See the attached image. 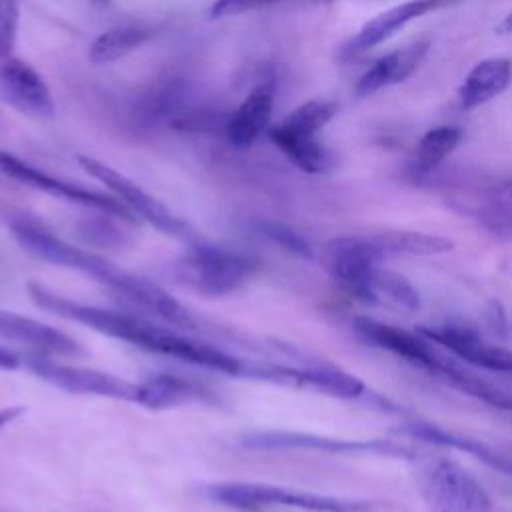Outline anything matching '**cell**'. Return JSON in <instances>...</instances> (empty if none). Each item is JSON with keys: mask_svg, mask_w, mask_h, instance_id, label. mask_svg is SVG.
Wrapping results in <instances>:
<instances>
[{"mask_svg": "<svg viewBox=\"0 0 512 512\" xmlns=\"http://www.w3.org/2000/svg\"><path fill=\"white\" fill-rule=\"evenodd\" d=\"M28 296L32 302L60 318L84 324L104 336L128 342L140 350L176 358L194 366H202L214 372L228 376H242L244 360L236 358L208 342L190 338L172 328L160 326L140 314L106 310L100 306L82 304L70 298H64L40 282H28Z\"/></svg>", "mask_w": 512, "mask_h": 512, "instance_id": "cell-1", "label": "cell"}, {"mask_svg": "<svg viewBox=\"0 0 512 512\" xmlns=\"http://www.w3.org/2000/svg\"><path fill=\"white\" fill-rule=\"evenodd\" d=\"M10 230L16 242L32 256L92 276L96 282H100L104 288H108L114 296H118L132 308L148 312L154 318L182 330H192L196 326L190 312L166 290H162L154 282L122 270L104 256L94 254L86 248L72 246L70 242L24 218L12 220Z\"/></svg>", "mask_w": 512, "mask_h": 512, "instance_id": "cell-2", "label": "cell"}, {"mask_svg": "<svg viewBox=\"0 0 512 512\" xmlns=\"http://www.w3.org/2000/svg\"><path fill=\"white\" fill-rule=\"evenodd\" d=\"M174 278L192 292L218 298L240 290L256 272V260L204 242L190 244L172 266Z\"/></svg>", "mask_w": 512, "mask_h": 512, "instance_id": "cell-3", "label": "cell"}, {"mask_svg": "<svg viewBox=\"0 0 512 512\" xmlns=\"http://www.w3.org/2000/svg\"><path fill=\"white\" fill-rule=\"evenodd\" d=\"M78 164L88 176L102 182L110 192H114V196L132 214H138L140 218H144L148 224H152L162 234L184 240L188 244L202 242V238L184 220H180L176 214H172L160 200L150 196L144 188H140L128 176L120 174L118 170H114L108 164H104L96 158H90V156H78Z\"/></svg>", "mask_w": 512, "mask_h": 512, "instance_id": "cell-4", "label": "cell"}, {"mask_svg": "<svg viewBox=\"0 0 512 512\" xmlns=\"http://www.w3.org/2000/svg\"><path fill=\"white\" fill-rule=\"evenodd\" d=\"M418 482L430 512H492L484 488L452 460H430L422 468Z\"/></svg>", "mask_w": 512, "mask_h": 512, "instance_id": "cell-5", "label": "cell"}, {"mask_svg": "<svg viewBox=\"0 0 512 512\" xmlns=\"http://www.w3.org/2000/svg\"><path fill=\"white\" fill-rule=\"evenodd\" d=\"M204 494L228 508L236 510H254L264 506H290V508H302V510H314V512H348L354 510L352 504L288 490L282 486L272 484H258V482H222L212 484L204 488Z\"/></svg>", "mask_w": 512, "mask_h": 512, "instance_id": "cell-6", "label": "cell"}, {"mask_svg": "<svg viewBox=\"0 0 512 512\" xmlns=\"http://www.w3.org/2000/svg\"><path fill=\"white\" fill-rule=\"evenodd\" d=\"M0 174L14 180V182H20V184H26L30 188L42 190L50 196H56L60 200L110 214V216H114L118 220H124V222H134V214L116 196H108V194H102V192H96V190H88V188H82L78 184H72V182L60 180L56 176H50V174L42 172L40 168H34L32 164L24 162L22 158H18V156H14L6 150H0Z\"/></svg>", "mask_w": 512, "mask_h": 512, "instance_id": "cell-7", "label": "cell"}, {"mask_svg": "<svg viewBox=\"0 0 512 512\" xmlns=\"http://www.w3.org/2000/svg\"><path fill=\"white\" fill-rule=\"evenodd\" d=\"M384 258L382 248L372 236H338L322 250V266L326 272L362 300Z\"/></svg>", "mask_w": 512, "mask_h": 512, "instance_id": "cell-8", "label": "cell"}, {"mask_svg": "<svg viewBox=\"0 0 512 512\" xmlns=\"http://www.w3.org/2000/svg\"><path fill=\"white\" fill-rule=\"evenodd\" d=\"M30 368L44 382L70 394H86L126 402L138 400V384L110 372L74 364H58L48 360H34Z\"/></svg>", "mask_w": 512, "mask_h": 512, "instance_id": "cell-9", "label": "cell"}, {"mask_svg": "<svg viewBox=\"0 0 512 512\" xmlns=\"http://www.w3.org/2000/svg\"><path fill=\"white\" fill-rule=\"evenodd\" d=\"M242 378L266 380L290 388H306L338 398H354L364 390V384L340 370L326 368H294L282 364H264L254 360H244Z\"/></svg>", "mask_w": 512, "mask_h": 512, "instance_id": "cell-10", "label": "cell"}, {"mask_svg": "<svg viewBox=\"0 0 512 512\" xmlns=\"http://www.w3.org/2000/svg\"><path fill=\"white\" fill-rule=\"evenodd\" d=\"M0 100L32 118H52L56 112L42 76L28 62L14 56L0 62Z\"/></svg>", "mask_w": 512, "mask_h": 512, "instance_id": "cell-11", "label": "cell"}, {"mask_svg": "<svg viewBox=\"0 0 512 512\" xmlns=\"http://www.w3.org/2000/svg\"><path fill=\"white\" fill-rule=\"evenodd\" d=\"M354 330L370 344L380 346L392 354H396L398 358L424 368L428 372H434L440 362L446 358L442 352L436 350L434 342L430 338H426L424 334L410 332L392 324H384V322H376L372 318H356L354 320Z\"/></svg>", "mask_w": 512, "mask_h": 512, "instance_id": "cell-12", "label": "cell"}, {"mask_svg": "<svg viewBox=\"0 0 512 512\" xmlns=\"http://www.w3.org/2000/svg\"><path fill=\"white\" fill-rule=\"evenodd\" d=\"M456 2L458 0H406L402 4H396V6L376 14L368 22H364L360 26V30L346 42L344 52L346 54L366 52V50L386 42L390 36L400 32L410 22H414L430 12L448 8Z\"/></svg>", "mask_w": 512, "mask_h": 512, "instance_id": "cell-13", "label": "cell"}, {"mask_svg": "<svg viewBox=\"0 0 512 512\" xmlns=\"http://www.w3.org/2000/svg\"><path fill=\"white\" fill-rule=\"evenodd\" d=\"M418 332L430 338L432 342L444 346L448 352H452L454 356L468 364L480 366L490 372H512V350L492 344L472 330L442 326L432 330L418 328Z\"/></svg>", "mask_w": 512, "mask_h": 512, "instance_id": "cell-14", "label": "cell"}, {"mask_svg": "<svg viewBox=\"0 0 512 512\" xmlns=\"http://www.w3.org/2000/svg\"><path fill=\"white\" fill-rule=\"evenodd\" d=\"M0 340L28 346L52 356L76 358L84 354L80 344L58 328L6 310H0Z\"/></svg>", "mask_w": 512, "mask_h": 512, "instance_id": "cell-15", "label": "cell"}, {"mask_svg": "<svg viewBox=\"0 0 512 512\" xmlns=\"http://www.w3.org/2000/svg\"><path fill=\"white\" fill-rule=\"evenodd\" d=\"M272 106H274L272 82L256 84L224 126L228 142L238 150L252 146L256 138L268 128Z\"/></svg>", "mask_w": 512, "mask_h": 512, "instance_id": "cell-16", "label": "cell"}, {"mask_svg": "<svg viewBox=\"0 0 512 512\" xmlns=\"http://www.w3.org/2000/svg\"><path fill=\"white\" fill-rule=\"evenodd\" d=\"M430 42L428 40H418L410 46L398 48L394 52L384 54L382 58H378L356 82V96L364 98L370 96L386 86L392 84H400L406 78L412 76V72L420 66V62L424 60L426 52H428Z\"/></svg>", "mask_w": 512, "mask_h": 512, "instance_id": "cell-17", "label": "cell"}, {"mask_svg": "<svg viewBox=\"0 0 512 512\" xmlns=\"http://www.w3.org/2000/svg\"><path fill=\"white\" fill-rule=\"evenodd\" d=\"M512 82V60L490 56L476 62L458 88V104L474 110L500 96Z\"/></svg>", "mask_w": 512, "mask_h": 512, "instance_id": "cell-18", "label": "cell"}, {"mask_svg": "<svg viewBox=\"0 0 512 512\" xmlns=\"http://www.w3.org/2000/svg\"><path fill=\"white\" fill-rule=\"evenodd\" d=\"M268 138L276 144V148L302 172L308 174H324L330 170V154L318 142L316 136H300L288 132L280 124L268 128Z\"/></svg>", "mask_w": 512, "mask_h": 512, "instance_id": "cell-19", "label": "cell"}, {"mask_svg": "<svg viewBox=\"0 0 512 512\" xmlns=\"http://www.w3.org/2000/svg\"><path fill=\"white\" fill-rule=\"evenodd\" d=\"M152 38V30L140 28V26H120L102 32L94 38V42L88 48V60L94 66L112 64L132 50L140 48L146 40Z\"/></svg>", "mask_w": 512, "mask_h": 512, "instance_id": "cell-20", "label": "cell"}, {"mask_svg": "<svg viewBox=\"0 0 512 512\" xmlns=\"http://www.w3.org/2000/svg\"><path fill=\"white\" fill-rule=\"evenodd\" d=\"M198 396V388L188 380L174 374H156L146 382L138 384V400L136 404L146 406L150 410H164L184 404Z\"/></svg>", "mask_w": 512, "mask_h": 512, "instance_id": "cell-21", "label": "cell"}, {"mask_svg": "<svg viewBox=\"0 0 512 512\" xmlns=\"http://www.w3.org/2000/svg\"><path fill=\"white\" fill-rule=\"evenodd\" d=\"M376 244L382 248L384 256H398V254H410V256H432V254H444L454 248V242L444 236L424 234V232H406V230H394V232H380L372 236Z\"/></svg>", "mask_w": 512, "mask_h": 512, "instance_id": "cell-22", "label": "cell"}, {"mask_svg": "<svg viewBox=\"0 0 512 512\" xmlns=\"http://www.w3.org/2000/svg\"><path fill=\"white\" fill-rule=\"evenodd\" d=\"M364 300L378 302L382 306H394L398 310L418 308V292L412 288V284L398 272L386 268H378Z\"/></svg>", "mask_w": 512, "mask_h": 512, "instance_id": "cell-23", "label": "cell"}, {"mask_svg": "<svg viewBox=\"0 0 512 512\" xmlns=\"http://www.w3.org/2000/svg\"><path fill=\"white\" fill-rule=\"evenodd\" d=\"M462 140V130L458 126H436L428 130L414 152V166L420 172L436 168L446 156H450Z\"/></svg>", "mask_w": 512, "mask_h": 512, "instance_id": "cell-24", "label": "cell"}, {"mask_svg": "<svg viewBox=\"0 0 512 512\" xmlns=\"http://www.w3.org/2000/svg\"><path fill=\"white\" fill-rule=\"evenodd\" d=\"M336 114V104L328 100H308L294 108L280 126L300 136H316Z\"/></svg>", "mask_w": 512, "mask_h": 512, "instance_id": "cell-25", "label": "cell"}, {"mask_svg": "<svg viewBox=\"0 0 512 512\" xmlns=\"http://www.w3.org/2000/svg\"><path fill=\"white\" fill-rule=\"evenodd\" d=\"M18 34V0H0V62L12 56Z\"/></svg>", "mask_w": 512, "mask_h": 512, "instance_id": "cell-26", "label": "cell"}, {"mask_svg": "<svg viewBox=\"0 0 512 512\" xmlns=\"http://www.w3.org/2000/svg\"><path fill=\"white\" fill-rule=\"evenodd\" d=\"M276 2H280V0H214L208 10V18L220 20V18H228V16H238L248 10H256L262 6L276 4Z\"/></svg>", "mask_w": 512, "mask_h": 512, "instance_id": "cell-27", "label": "cell"}, {"mask_svg": "<svg viewBox=\"0 0 512 512\" xmlns=\"http://www.w3.org/2000/svg\"><path fill=\"white\" fill-rule=\"evenodd\" d=\"M262 234H266L268 238H272L274 242L282 244L284 248L292 250V252H306V244L288 228L280 226V224H260Z\"/></svg>", "mask_w": 512, "mask_h": 512, "instance_id": "cell-28", "label": "cell"}, {"mask_svg": "<svg viewBox=\"0 0 512 512\" xmlns=\"http://www.w3.org/2000/svg\"><path fill=\"white\" fill-rule=\"evenodd\" d=\"M492 218L500 224L512 226V184L500 188L492 202Z\"/></svg>", "mask_w": 512, "mask_h": 512, "instance_id": "cell-29", "label": "cell"}, {"mask_svg": "<svg viewBox=\"0 0 512 512\" xmlns=\"http://www.w3.org/2000/svg\"><path fill=\"white\" fill-rule=\"evenodd\" d=\"M18 366H20L18 356L12 350L0 346V370H16Z\"/></svg>", "mask_w": 512, "mask_h": 512, "instance_id": "cell-30", "label": "cell"}, {"mask_svg": "<svg viewBox=\"0 0 512 512\" xmlns=\"http://www.w3.org/2000/svg\"><path fill=\"white\" fill-rule=\"evenodd\" d=\"M22 412H24V406H6V408H0V428H4L6 424H10L12 420H16Z\"/></svg>", "mask_w": 512, "mask_h": 512, "instance_id": "cell-31", "label": "cell"}, {"mask_svg": "<svg viewBox=\"0 0 512 512\" xmlns=\"http://www.w3.org/2000/svg\"><path fill=\"white\" fill-rule=\"evenodd\" d=\"M494 32L500 34V36H508L512 34V10L494 26Z\"/></svg>", "mask_w": 512, "mask_h": 512, "instance_id": "cell-32", "label": "cell"}, {"mask_svg": "<svg viewBox=\"0 0 512 512\" xmlns=\"http://www.w3.org/2000/svg\"><path fill=\"white\" fill-rule=\"evenodd\" d=\"M94 2H108V0H94Z\"/></svg>", "mask_w": 512, "mask_h": 512, "instance_id": "cell-33", "label": "cell"}, {"mask_svg": "<svg viewBox=\"0 0 512 512\" xmlns=\"http://www.w3.org/2000/svg\"><path fill=\"white\" fill-rule=\"evenodd\" d=\"M318 2H330V0H318Z\"/></svg>", "mask_w": 512, "mask_h": 512, "instance_id": "cell-34", "label": "cell"}]
</instances>
